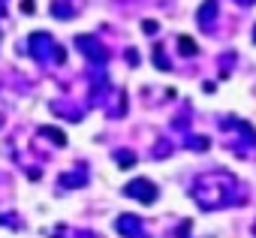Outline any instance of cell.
Segmentation results:
<instances>
[{
    "mask_svg": "<svg viewBox=\"0 0 256 238\" xmlns=\"http://www.w3.org/2000/svg\"><path fill=\"white\" fill-rule=\"evenodd\" d=\"M232 187H235V178L229 172H202V175H196L190 196L196 199V205L202 211H214V208H223L229 202Z\"/></svg>",
    "mask_w": 256,
    "mask_h": 238,
    "instance_id": "6da1fadb",
    "label": "cell"
},
{
    "mask_svg": "<svg viewBox=\"0 0 256 238\" xmlns=\"http://www.w3.org/2000/svg\"><path fill=\"white\" fill-rule=\"evenodd\" d=\"M126 199H136V202H142V205H154L157 202V184L154 181H148V178H133V181H126L124 184V190H120Z\"/></svg>",
    "mask_w": 256,
    "mask_h": 238,
    "instance_id": "7a4b0ae2",
    "label": "cell"
},
{
    "mask_svg": "<svg viewBox=\"0 0 256 238\" xmlns=\"http://www.w3.org/2000/svg\"><path fill=\"white\" fill-rule=\"evenodd\" d=\"M114 229H118L124 238H142V232H145L142 217H136V214H120V217L114 220Z\"/></svg>",
    "mask_w": 256,
    "mask_h": 238,
    "instance_id": "3957f363",
    "label": "cell"
},
{
    "mask_svg": "<svg viewBox=\"0 0 256 238\" xmlns=\"http://www.w3.org/2000/svg\"><path fill=\"white\" fill-rule=\"evenodd\" d=\"M76 46H78V48H82V54H84V58H90V60L106 64V58H108V54H106V48H102L94 36H78V40H76Z\"/></svg>",
    "mask_w": 256,
    "mask_h": 238,
    "instance_id": "277c9868",
    "label": "cell"
},
{
    "mask_svg": "<svg viewBox=\"0 0 256 238\" xmlns=\"http://www.w3.org/2000/svg\"><path fill=\"white\" fill-rule=\"evenodd\" d=\"M217 18V0H205V4L196 10V24L202 30H211V22Z\"/></svg>",
    "mask_w": 256,
    "mask_h": 238,
    "instance_id": "5b68a950",
    "label": "cell"
},
{
    "mask_svg": "<svg viewBox=\"0 0 256 238\" xmlns=\"http://www.w3.org/2000/svg\"><path fill=\"white\" fill-rule=\"evenodd\" d=\"M72 0H54V4H52V16L54 18H72Z\"/></svg>",
    "mask_w": 256,
    "mask_h": 238,
    "instance_id": "8992f818",
    "label": "cell"
},
{
    "mask_svg": "<svg viewBox=\"0 0 256 238\" xmlns=\"http://www.w3.org/2000/svg\"><path fill=\"white\" fill-rule=\"evenodd\" d=\"M84 187L88 184V175L84 172H78V175H72V172H66V175H60V187Z\"/></svg>",
    "mask_w": 256,
    "mask_h": 238,
    "instance_id": "52a82bcc",
    "label": "cell"
},
{
    "mask_svg": "<svg viewBox=\"0 0 256 238\" xmlns=\"http://www.w3.org/2000/svg\"><path fill=\"white\" fill-rule=\"evenodd\" d=\"M114 163L124 166V169H133L136 166V154L133 151H114Z\"/></svg>",
    "mask_w": 256,
    "mask_h": 238,
    "instance_id": "ba28073f",
    "label": "cell"
},
{
    "mask_svg": "<svg viewBox=\"0 0 256 238\" xmlns=\"http://www.w3.org/2000/svg\"><path fill=\"white\" fill-rule=\"evenodd\" d=\"M178 46H181V54H184V58L196 54V48H199V46H196V42H193L190 36H178Z\"/></svg>",
    "mask_w": 256,
    "mask_h": 238,
    "instance_id": "9c48e42d",
    "label": "cell"
},
{
    "mask_svg": "<svg viewBox=\"0 0 256 238\" xmlns=\"http://www.w3.org/2000/svg\"><path fill=\"white\" fill-rule=\"evenodd\" d=\"M42 136H48V139H54L58 145H66V136H64L60 130H54V127H42Z\"/></svg>",
    "mask_w": 256,
    "mask_h": 238,
    "instance_id": "30bf717a",
    "label": "cell"
},
{
    "mask_svg": "<svg viewBox=\"0 0 256 238\" xmlns=\"http://www.w3.org/2000/svg\"><path fill=\"white\" fill-rule=\"evenodd\" d=\"M154 64H157L160 70H169V66H172V64L166 60V54H163V48H154Z\"/></svg>",
    "mask_w": 256,
    "mask_h": 238,
    "instance_id": "8fae6325",
    "label": "cell"
},
{
    "mask_svg": "<svg viewBox=\"0 0 256 238\" xmlns=\"http://www.w3.org/2000/svg\"><path fill=\"white\" fill-rule=\"evenodd\" d=\"M190 148H196V151H208V139H205V136H190Z\"/></svg>",
    "mask_w": 256,
    "mask_h": 238,
    "instance_id": "7c38bea8",
    "label": "cell"
},
{
    "mask_svg": "<svg viewBox=\"0 0 256 238\" xmlns=\"http://www.w3.org/2000/svg\"><path fill=\"white\" fill-rule=\"evenodd\" d=\"M160 30V24L154 22V18H148V22H142V34H148V36H154Z\"/></svg>",
    "mask_w": 256,
    "mask_h": 238,
    "instance_id": "4fadbf2b",
    "label": "cell"
},
{
    "mask_svg": "<svg viewBox=\"0 0 256 238\" xmlns=\"http://www.w3.org/2000/svg\"><path fill=\"white\" fill-rule=\"evenodd\" d=\"M34 10H36V6H34V0H22V12H28V16H30Z\"/></svg>",
    "mask_w": 256,
    "mask_h": 238,
    "instance_id": "5bb4252c",
    "label": "cell"
},
{
    "mask_svg": "<svg viewBox=\"0 0 256 238\" xmlns=\"http://www.w3.org/2000/svg\"><path fill=\"white\" fill-rule=\"evenodd\" d=\"M238 4H244V6H250V4H253V0H238Z\"/></svg>",
    "mask_w": 256,
    "mask_h": 238,
    "instance_id": "9a60e30c",
    "label": "cell"
},
{
    "mask_svg": "<svg viewBox=\"0 0 256 238\" xmlns=\"http://www.w3.org/2000/svg\"><path fill=\"white\" fill-rule=\"evenodd\" d=\"M253 235H256V223H253Z\"/></svg>",
    "mask_w": 256,
    "mask_h": 238,
    "instance_id": "2e32d148",
    "label": "cell"
},
{
    "mask_svg": "<svg viewBox=\"0 0 256 238\" xmlns=\"http://www.w3.org/2000/svg\"><path fill=\"white\" fill-rule=\"evenodd\" d=\"M253 40H256V36H253Z\"/></svg>",
    "mask_w": 256,
    "mask_h": 238,
    "instance_id": "e0dca14e",
    "label": "cell"
}]
</instances>
